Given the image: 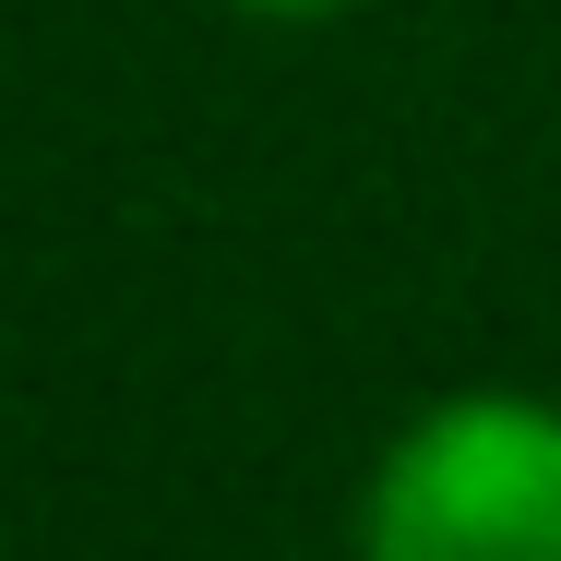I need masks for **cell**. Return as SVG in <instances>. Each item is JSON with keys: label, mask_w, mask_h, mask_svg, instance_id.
Returning <instances> with one entry per match:
<instances>
[{"label": "cell", "mask_w": 561, "mask_h": 561, "mask_svg": "<svg viewBox=\"0 0 561 561\" xmlns=\"http://www.w3.org/2000/svg\"><path fill=\"white\" fill-rule=\"evenodd\" d=\"M251 12H335V0H251Z\"/></svg>", "instance_id": "2"}, {"label": "cell", "mask_w": 561, "mask_h": 561, "mask_svg": "<svg viewBox=\"0 0 561 561\" xmlns=\"http://www.w3.org/2000/svg\"><path fill=\"white\" fill-rule=\"evenodd\" d=\"M358 561H561V407L454 394L382 454Z\"/></svg>", "instance_id": "1"}]
</instances>
